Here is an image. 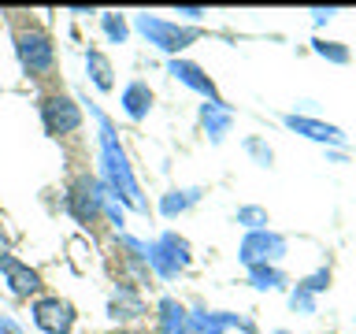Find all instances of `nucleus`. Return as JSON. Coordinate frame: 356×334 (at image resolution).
<instances>
[{
	"label": "nucleus",
	"instance_id": "nucleus-17",
	"mask_svg": "<svg viewBox=\"0 0 356 334\" xmlns=\"http://www.w3.org/2000/svg\"><path fill=\"white\" fill-rule=\"evenodd\" d=\"M249 278H252L256 289H275V286L286 283L282 271H278V267H271V264H256V267H249Z\"/></svg>",
	"mask_w": 356,
	"mask_h": 334
},
{
	"label": "nucleus",
	"instance_id": "nucleus-2",
	"mask_svg": "<svg viewBox=\"0 0 356 334\" xmlns=\"http://www.w3.org/2000/svg\"><path fill=\"white\" fill-rule=\"evenodd\" d=\"M15 52H19V63L22 71H26L30 78H41L52 71V60H56V49H52V38L38 26L30 30H19L15 33Z\"/></svg>",
	"mask_w": 356,
	"mask_h": 334
},
{
	"label": "nucleus",
	"instance_id": "nucleus-25",
	"mask_svg": "<svg viewBox=\"0 0 356 334\" xmlns=\"http://www.w3.org/2000/svg\"><path fill=\"white\" fill-rule=\"evenodd\" d=\"M312 15H316V22H327V19H334V15H338V11H334V8H327V11H323V8H316Z\"/></svg>",
	"mask_w": 356,
	"mask_h": 334
},
{
	"label": "nucleus",
	"instance_id": "nucleus-12",
	"mask_svg": "<svg viewBox=\"0 0 356 334\" xmlns=\"http://www.w3.org/2000/svg\"><path fill=\"white\" fill-rule=\"evenodd\" d=\"M152 108V89L149 82H130L122 89V111H127L130 119H145Z\"/></svg>",
	"mask_w": 356,
	"mask_h": 334
},
{
	"label": "nucleus",
	"instance_id": "nucleus-14",
	"mask_svg": "<svg viewBox=\"0 0 356 334\" xmlns=\"http://www.w3.org/2000/svg\"><path fill=\"white\" fill-rule=\"evenodd\" d=\"M86 67H89V74H93L97 89H104V93H108V89L115 86V82H111V63H108V56H104V52L89 49V52H86Z\"/></svg>",
	"mask_w": 356,
	"mask_h": 334
},
{
	"label": "nucleus",
	"instance_id": "nucleus-23",
	"mask_svg": "<svg viewBox=\"0 0 356 334\" xmlns=\"http://www.w3.org/2000/svg\"><path fill=\"white\" fill-rule=\"evenodd\" d=\"M245 149H249V152H252V156H256V160H260V164H271V149H267L264 141L249 138V141H245Z\"/></svg>",
	"mask_w": 356,
	"mask_h": 334
},
{
	"label": "nucleus",
	"instance_id": "nucleus-11",
	"mask_svg": "<svg viewBox=\"0 0 356 334\" xmlns=\"http://www.w3.org/2000/svg\"><path fill=\"white\" fill-rule=\"evenodd\" d=\"M160 334H193V319L178 301H160Z\"/></svg>",
	"mask_w": 356,
	"mask_h": 334
},
{
	"label": "nucleus",
	"instance_id": "nucleus-10",
	"mask_svg": "<svg viewBox=\"0 0 356 334\" xmlns=\"http://www.w3.org/2000/svg\"><path fill=\"white\" fill-rule=\"evenodd\" d=\"M286 127L305 134L312 141H327V145H341L345 134L338 127H330V122H319V119H308V116H286Z\"/></svg>",
	"mask_w": 356,
	"mask_h": 334
},
{
	"label": "nucleus",
	"instance_id": "nucleus-1",
	"mask_svg": "<svg viewBox=\"0 0 356 334\" xmlns=\"http://www.w3.org/2000/svg\"><path fill=\"white\" fill-rule=\"evenodd\" d=\"M100 152H104V171H108L111 197H122L130 208H145V200L138 197V182H134V175H130L127 152H122V145L115 141L108 119H100Z\"/></svg>",
	"mask_w": 356,
	"mask_h": 334
},
{
	"label": "nucleus",
	"instance_id": "nucleus-28",
	"mask_svg": "<svg viewBox=\"0 0 356 334\" xmlns=\"http://www.w3.org/2000/svg\"><path fill=\"white\" fill-rule=\"evenodd\" d=\"M275 334H289V331H275Z\"/></svg>",
	"mask_w": 356,
	"mask_h": 334
},
{
	"label": "nucleus",
	"instance_id": "nucleus-9",
	"mask_svg": "<svg viewBox=\"0 0 356 334\" xmlns=\"http://www.w3.org/2000/svg\"><path fill=\"white\" fill-rule=\"evenodd\" d=\"M167 74L178 78V82L189 86V89H197V93H204V97L211 100V104L219 100V89H216V82H211V78H208L204 71H200L197 63H189V60H171V63H167Z\"/></svg>",
	"mask_w": 356,
	"mask_h": 334
},
{
	"label": "nucleus",
	"instance_id": "nucleus-15",
	"mask_svg": "<svg viewBox=\"0 0 356 334\" xmlns=\"http://www.w3.org/2000/svg\"><path fill=\"white\" fill-rule=\"evenodd\" d=\"M197 197H200L197 189H175V193H167V197L160 200V212L171 219V216H178V212H186L189 205H197Z\"/></svg>",
	"mask_w": 356,
	"mask_h": 334
},
{
	"label": "nucleus",
	"instance_id": "nucleus-18",
	"mask_svg": "<svg viewBox=\"0 0 356 334\" xmlns=\"http://www.w3.org/2000/svg\"><path fill=\"white\" fill-rule=\"evenodd\" d=\"M145 305L138 294H130V289H122V294L115 297V305H111V316H141Z\"/></svg>",
	"mask_w": 356,
	"mask_h": 334
},
{
	"label": "nucleus",
	"instance_id": "nucleus-22",
	"mask_svg": "<svg viewBox=\"0 0 356 334\" xmlns=\"http://www.w3.org/2000/svg\"><path fill=\"white\" fill-rule=\"evenodd\" d=\"M300 286H305L308 294H319V289H327V286H330V271H327V267H323V271H316L312 278H305V283H300Z\"/></svg>",
	"mask_w": 356,
	"mask_h": 334
},
{
	"label": "nucleus",
	"instance_id": "nucleus-4",
	"mask_svg": "<svg viewBox=\"0 0 356 334\" xmlns=\"http://www.w3.org/2000/svg\"><path fill=\"white\" fill-rule=\"evenodd\" d=\"M138 30L149 38V45H156V49H163V52H182L186 45H193L200 38L193 26L163 22V19H156V15H138Z\"/></svg>",
	"mask_w": 356,
	"mask_h": 334
},
{
	"label": "nucleus",
	"instance_id": "nucleus-21",
	"mask_svg": "<svg viewBox=\"0 0 356 334\" xmlns=\"http://www.w3.org/2000/svg\"><path fill=\"white\" fill-rule=\"evenodd\" d=\"M238 223H245V227H252V230H264L267 212L264 208H238Z\"/></svg>",
	"mask_w": 356,
	"mask_h": 334
},
{
	"label": "nucleus",
	"instance_id": "nucleus-5",
	"mask_svg": "<svg viewBox=\"0 0 356 334\" xmlns=\"http://www.w3.org/2000/svg\"><path fill=\"white\" fill-rule=\"evenodd\" d=\"M41 122L52 138H63V134L82 127V111H78V104L67 93H44L41 97Z\"/></svg>",
	"mask_w": 356,
	"mask_h": 334
},
{
	"label": "nucleus",
	"instance_id": "nucleus-3",
	"mask_svg": "<svg viewBox=\"0 0 356 334\" xmlns=\"http://www.w3.org/2000/svg\"><path fill=\"white\" fill-rule=\"evenodd\" d=\"M67 212H71V216L82 223V227L97 223L100 212H104V186H100L93 175L74 178L71 189H67Z\"/></svg>",
	"mask_w": 356,
	"mask_h": 334
},
{
	"label": "nucleus",
	"instance_id": "nucleus-8",
	"mask_svg": "<svg viewBox=\"0 0 356 334\" xmlns=\"http://www.w3.org/2000/svg\"><path fill=\"white\" fill-rule=\"evenodd\" d=\"M0 271H4L8 286L15 289L19 297H30V294L41 289V275L33 271L30 264H22V260H15V256H8V253H0Z\"/></svg>",
	"mask_w": 356,
	"mask_h": 334
},
{
	"label": "nucleus",
	"instance_id": "nucleus-6",
	"mask_svg": "<svg viewBox=\"0 0 356 334\" xmlns=\"http://www.w3.org/2000/svg\"><path fill=\"white\" fill-rule=\"evenodd\" d=\"M286 253V238H278L271 230H249L241 241V264L245 267H256V264H271Z\"/></svg>",
	"mask_w": 356,
	"mask_h": 334
},
{
	"label": "nucleus",
	"instance_id": "nucleus-26",
	"mask_svg": "<svg viewBox=\"0 0 356 334\" xmlns=\"http://www.w3.org/2000/svg\"><path fill=\"white\" fill-rule=\"evenodd\" d=\"M178 15H186V19H200V15H204V8H178Z\"/></svg>",
	"mask_w": 356,
	"mask_h": 334
},
{
	"label": "nucleus",
	"instance_id": "nucleus-7",
	"mask_svg": "<svg viewBox=\"0 0 356 334\" xmlns=\"http://www.w3.org/2000/svg\"><path fill=\"white\" fill-rule=\"evenodd\" d=\"M33 323H38L44 334H71L74 308L67 305L63 297H41L38 305H33Z\"/></svg>",
	"mask_w": 356,
	"mask_h": 334
},
{
	"label": "nucleus",
	"instance_id": "nucleus-24",
	"mask_svg": "<svg viewBox=\"0 0 356 334\" xmlns=\"http://www.w3.org/2000/svg\"><path fill=\"white\" fill-rule=\"evenodd\" d=\"M289 305H293V308H300V312H312V294H308L305 286H297V294L289 297Z\"/></svg>",
	"mask_w": 356,
	"mask_h": 334
},
{
	"label": "nucleus",
	"instance_id": "nucleus-27",
	"mask_svg": "<svg viewBox=\"0 0 356 334\" xmlns=\"http://www.w3.org/2000/svg\"><path fill=\"white\" fill-rule=\"evenodd\" d=\"M119 334H138V331H119Z\"/></svg>",
	"mask_w": 356,
	"mask_h": 334
},
{
	"label": "nucleus",
	"instance_id": "nucleus-13",
	"mask_svg": "<svg viewBox=\"0 0 356 334\" xmlns=\"http://www.w3.org/2000/svg\"><path fill=\"white\" fill-rule=\"evenodd\" d=\"M200 122L208 127L211 141H222V134L230 130V111L222 108V100H216V104H204V108H200Z\"/></svg>",
	"mask_w": 356,
	"mask_h": 334
},
{
	"label": "nucleus",
	"instance_id": "nucleus-19",
	"mask_svg": "<svg viewBox=\"0 0 356 334\" xmlns=\"http://www.w3.org/2000/svg\"><path fill=\"white\" fill-rule=\"evenodd\" d=\"M316 52L323 56V60H330V63H349V49L338 41H316Z\"/></svg>",
	"mask_w": 356,
	"mask_h": 334
},
{
	"label": "nucleus",
	"instance_id": "nucleus-16",
	"mask_svg": "<svg viewBox=\"0 0 356 334\" xmlns=\"http://www.w3.org/2000/svg\"><path fill=\"white\" fill-rule=\"evenodd\" d=\"M156 245H160V249L167 253V260H171L175 267H189V245L178 238V234H163V238L156 241Z\"/></svg>",
	"mask_w": 356,
	"mask_h": 334
},
{
	"label": "nucleus",
	"instance_id": "nucleus-20",
	"mask_svg": "<svg viewBox=\"0 0 356 334\" xmlns=\"http://www.w3.org/2000/svg\"><path fill=\"white\" fill-rule=\"evenodd\" d=\"M104 38H108V41H115V45L127 38V22H122L115 11H108V15H104Z\"/></svg>",
	"mask_w": 356,
	"mask_h": 334
}]
</instances>
